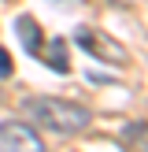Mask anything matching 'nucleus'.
<instances>
[{"label": "nucleus", "instance_id": "f257e3e1", "mask_svg": "<svg viewBox=\"0 0 148 152\" xmlns=\"http://www.w3.org/2000/svg\"><path fill=\"white\" fill-rule=\"evenodd\" d=\"M26 111L37 126L56 134H81L89 126V111L74 100H59V96H37V100H26Z\"/></svg>", "mask_w": 148, "mask_h": 152}, {"label": "nucleus", "instance_id": "f03ea898", "mask_svg": "<svg viewBox=\"0 0 148 152\" xmlns=\"http://www.w3.org/2000/svg\"><path fill=\"white\" fill-rule=\"evenodd\" d=\"M0 152H44V141L37 137V130H30L26 123L4 119V123H0Z\"/></svg>", "mask_w": 148, "mask_h": 152}, {"label": "nucleus", "instance_id": "7ed1b4c3", "mask_svg": "<svg viewBox=\"0 0 148 152\" xmlns=\"http://www.w3.org/2000/svg\"><path fill=\"white\" fill-rule=\"evenodd\" d=\"M74 41H78V48H85L89 56H100V59H111V63H126V48L122 45H115L107 34H100V30H74Z\"/></svg>", "mask_w": 148, "mask_h": 152}, {"label": "nucleus", "instance_id": "20e7f679", "mask_svg": "<svg viewBox=\"0 0 148 152\" xmlns=\"http://www.w3.org/2000/svg\"><path fill=\"white\" fill-rule=\"evenodd\" d=\"M15 34L22 37V48H26L30 56H41V48H44V34H41V26H37L33 15H19V19H15Z\"/></svg>", "mask_w": 148, "mask_h": 152}, {"label": "nucleus", "instance_id": "39448f33", "mask_svg": "<svg viewBox=\"0 0 148 152\" xmlns=\"http://www.w3.org/2000/svg\"><path fill=\"white\" fill-rule=\"evenodd\" d=\"M41 56H44V63H48L52 71H59V74L67 71V41L63 37H52L48 48H41Z\"/></svg>", "mask_w": 148, "mask_h": 152}, {"label": "nucleus", "instance_id": "423d86ee", "mask_svg": "<svg viewBox=\"0 0 148 152\" xmlns=\"http://www.w3.org/2000/svg\"><path fill=\"white\" fill-rule=\"evenodd\" d=\"M126 141H130L133 148L148 152V123H130L126 126Z\"/></svg>", "mask_w": 148, "mask_h": 152}, {"label": "nucleus", "instance_id": "0eeeda50", "mask_svg": "<svg viewBox=\"0 0 148 152\" xmlns=\"http://www.w3.org/2000/svg\"><path fill=\"white\" fill-rule=\"evenodd\" d=\"M7 74H15V63H11V56H7V48L0 45V78H7Z\"/></svg>", "mask_w": 148, "mask_h": 152}]
</instances>
